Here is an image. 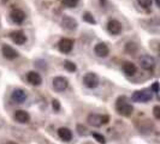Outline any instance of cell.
<instances>
[{"label": "cell", "mask_w": 160, "mask_h": 144, "mask_svg": "<svg viewBox=\"0 0 160 144\" xmlns=\"http://www.w3.org/2000/svg\"><path fill=\"white\" fill-rule=\"evenodd\" d=\"M58 136H59L60 139H63L64 142H70L72 139V132L70 128L60 127L58 130Z\"/></svg>", "instance_id": "obj_17"}, {"label": "cell", "mask_w": 160, "mask_h": 144, "mask_svg": "<svg viewBox=\"0 0 160 144\" xmlns=\"http://www.w3.org/2000/svg\"><path fill=\"white\" fill-rule=\"evenodd\" d=\"M10 39L16 45H24L27 41V36L22 30H17V31H12L10 34Z\"/></svg>", "instance_id": "obj_13"}, {"label": "cell", "mask_w": 160, "mask_h": 144, "mask_svg": "<svg viewBox=\"0 0 160 144\" xmlns=\"http://www.w3.org/2000/svg\"><path fill=\"white\" fill-rule=\"evenodd\" d=\"M89 125L94 126V127H100L101 125H105L110 121V117L108 115H100L96 113H90L87 118Z\"/></svg>", "instance_id": "obj_3"}, {"label": "cell", "mask_w": 160, "mask_h": 144, "mask_svg": "<svg viewBox=\"0 0 160 144\" xmlns=\"http://www.w3.org/2000/svg\"><path fill=\"white\" fill-rule=\"evenodd\" d=\"M6 144H17V143H15V142H8Z\"/></svg>", "instance_id": "obj_30"}, {"label": "cell", "mask_w": 160, "mask_h": 144, "mask_svg": "<svg viewBox=\"0 0 160 144\" xmlns=\"http://www.w3.org/2000/svg\"><path fill=\"white\" fill-rule=\"evenodd\" d=\"M138 63H140V66L147 71H152L155 66V60L151 55H142L138 59Z\"/></svg>", "instance_id": "obj_6"}, {"label": "cell", "mask_w": 160, "mask_h": 144, "mask_svg": "<svg viewBox=\"0 0 160 144\" xmlns=\"http://www.w3.org/2000/svg\"><path fill=\"white\" fill-rule=\"evenodd\" d=\"M153 115L155 119H160V107L159 106H155L153 108Z\"/></svg>", "instance_id": "obj_26"}, {"label": "cell", "mask_w": 160, "mask_h": 144, "mask_svg": "<svg viewBox=\"0 0 160 144\" xmlns=\"http://www.w3.org/2000/svg\"><path fill=\"white\" fill-rule=\"evenodd\" d=\"M83 21H84V22H88L89 24H95L96 23L95 18L93 17L92 13H89V12H86V13L83 15Z\"/></svg>", "instance_id": "obj_22"}, {"label": "cell", "mask_w": 160, "mask_h": 144, "mask_svg": "<svg viewBox=\"0 0 160 144\" xmlns=\"http://www.w3.org/2000/svg\"><path fill=\"white\" fill-rule=\"evenodd\" d=\"M155 4H157V6H158V7H159V6H160V4H159V0H155Z\"/></svg>", "instance_id": "obj_29"}, {"label": "cell", "mask_w": 160, "mask_h": 144, "mask_svg": "<svg viewBox=\"0 0 160 144\" xmlns=\"http://www.w3.org/2000/svg\"><path fill=\"white\" fill-rule=\"evenodd\" d=\"M94 53L99 58H106V56L110 54V48L107 47V45L101 42V43H98L95 47H94Z\"/></svg>", "instance_id": "obj_14"}, {"label": "cell", "mask_w": 160, "mask_h": 144, "mask_svg": "<svg viewBox=\"0 0 160 144\" xmlns=\"http://www.w3.org/2000/svg\"><path fill=\"white\" fill-rule=\"evenodd\" d=\"M27 93L24 91L23 89H15L11 94V100L15 103H23L24 101L27 100Z\"/></svg>", "instance_id": "obj_7"}, {"label": "cell", "mask_w": 160, "mask_h": 144, "mask_svg": "<svg viewBox=\"0 0 160 144\" xmlns=\"http://www.w3.org/2000/svg\"><path fill=\"white\" fill-rule=\"evenodd\" d=\"M52 106H53V109H54L56 112H58V111L60 109V103H59V101H58L57 98H54V100L52 101Z\"/></svg>", "instance_id": "obj_27"}, {"label": "cell", "mask_w": 160, "mask_h": 144, "mask_svg": "<svg viewBox=\"0 0 160 144\" xmlns=\"http://www.w3.org/2000/svg\"><path fill=\"white\" fill-rule=\"evenodd\" d=\"M1 53H2L4 58H6L8 60H13L18 56V52L13 47L8 46V45H4L1 47Z\"/></svg>", "instance_id": "obj_8"}, {"label": "cell", "mask_w": 160, "mask_h": 144, "mask_svg": "<svg viewBox=\"0 0 160 144\" xmlns=\"http://www.w3.org/2000/svg\"><path fill=\"white\" fill-rule=\"evenodd\" d=\"M27 79H28V82H29L32 85H35V87L40 85L41 83H42V77L40 76V73H38V72H35V71L29 72V73L27 74Z\"/></svg>", "instance_id": "obj_16"}, {"label": "cell", "mask_w": 160, "mask_h": 144, "mask_svg": "<svg viewBox=\"0 0 160 144\" xmlns=\"http://www.w3.org/2000/svg\"><path fill=\"white\" fill-rule=\"evenodd\" d=\"M13 118H15V120H16L17 122H19V124H27V122L30 121V115H29V113L23 111V109L16 111Z\"/></svg>", "instance_id": "obj_15"}, {"label": "cell", "mask_w": 160, "mask_h": 144, "mask_svg": "<svg viewBox=\"0 0 160 144\" xmlns=\"http://www.w3.org/2000/svg\"><path fill=\"white\" fill-rule=\"evenodd\" d=\"M151 90L158 95V94H159V83H158V82H154L152 84V89H151Z\"/></svg>", "instance_id": "obj_28"}, {"label": "cell", "mask_w": 160, "mask_h": 144, "mask_svg": "<svg viewBox=\"0 0 160 144\" xmlns=\"http://www.w3.org/2000/svg\"><path fill=\"white\" fill-rule=\"evenodd\" d=\"M77 132L80 133L81 136H86V135H88L87 127H86V126H83V125H77Z\"/></svg>", "instance_id": "obj_25"}, {"label": "cell", "mask_w": 160, "mask_h": 144, "mask_svg": "<svg viewBox=\"0 0 160 144\" xmlns=\"http://www.w3.org/2000/svg\"><path fill=\"white\" fill-rule=\"evenodd\" d=\"M2 1H5V0H2Z\"/></svg>", "instance_id": "obj_31"}, {"label": "cell", "mask_w": 160, "mask_h": 144, "mask_svg": "<svg viewBox=\"0 0 160 144\" xmlns=\"http://www.w3.org/2000/svg\"><path fill=\"white\" fill-rule=\"evenodd\" d=\"M78 1L80 0H60V2L64 5L65 7H69V8L76 7L78 5Z\"/></svg>", "instance_id": "obj_20"}, {"label": "cell", "mask_w": 160, "mask_h": 144, "mask_svg": "<svg viewBox=\"0 0 160 144\" xmlns=\"http://www.w3.org/2000/svg\"><path fill=\"white\" fill-rule=\"evenodd\" d=\"M153 94L152 90H148V89H142V90H137L135 91L132 96H131V100L135 101V102H141V103H147L152 100Z\"/></svg>", "instance_id": "obj_2"}, {"label": "cell", "mask_w": 160, "mask_h": 144, "mask_svg": "<svg viewBox=\"0 0 160 144\" xmlns=\"http://www.w3.org/2000/svg\"><path fill=\"white\" fill-rule=\"evenodd\" d=\"M123 71L127 76H134L136 73V66H135V64H132L130 61H125L123 64Z\"/></svg>", "instance_id": "obj_18"}, {"label": "cell", "mask_w": 160, "mask_h": 144, "mask_svg": "<svg viewBox=\"0 0 160 144\" xmlns=\"http://www.w3.org/2000/svg\"><path fill=\"white\" fill-rule=\"evenodd\" d=\"M137 45L135 42H128L127 45H125V52L128 53V54H135L137 52Z\"/></svg>", "instance_id": "obj_19"}, {"label": "cell", "mask_w": 160, "mask_h": 144, "mask_svg": "<svg viewBox=\"0 0 160 144\" xmlns=\"http://www.w3.org/2000/svg\"><path fill=\"white\" fill-rule=\"evenodd\" d=\"M62 25H63L64 29L69 30V31H72V30H75V29L77 28V22H76V19L72 18V17L64 16L63 19H62Z\"/></svg>", "instance_id": "obj_11"}, {"label": "cell", "mask_w": 160, "mask_h": 144, "mask_svg": "<svg viewBox=\"0 0 160 144\" xmlns=\"http://www.w3.org/2000/svg\"><path fill=\"white\" fill-rule=\"evenodd\" d=\"M137 2H138V5H140L141 7L149 8L151 6H152L153 0H137Z\"/></svg>", "instance_id": "obj_23"}, {"label": "cell", "mask_w": 160, "mask_h": 144, "mask_svg": "<svg viewBox=\"0 0 160 144\" xmlns=\"http://www.w3.org/2000/svg\"><path fill=\"white\" fill-rule=\"evenodd\" d=\"M92 136L94 137L100 144H106V139H105V137L102 136V135H100V133H98V132H92Z\"/></svg>", "instance_id": "obj_24"}, {"label": "cell", "mask_w": 160, "mask_h": 144, "mask_svg": "<svg viewBox=\"0 0 160 144\" xmlns=\"http://www.w3.org/2000/svg\"><path fill=\"white\" fill-rule=\"evenodd\" d=\"M64 69L65 70H68L69 72H75L76 71V65L73 64L72 61H70V60H65L64 61Z\"/></svg>", "instance_id": "obj_21"}, {"label": "cell", "mask_w": 160, "mask_h": 144, "mask_svg": "<svg viewBox=\"0 0 160 144\" xmlns=\"http://www.w3.org/2000/svg\"><path fill=\"white\" fill-rule=\"evenodd\" d=\"M52 85L56 91L58 93H62L66 90V88L69 87V82L65 77H62V76H58V77H54L53 78V82H52Z\"/></svg>", "instance_id": "obj_4"}, {"label": "cell", "mask_w": 160, "mask_h": 144, "mask_svg": "<svg viewBox=\"0 0 160 144\" xmlns=\"http://www.w3.org/2000/svg\"><path fill=\"white\" fill-rule=\"evenodd\" d=\"M10 17H11V21H12L13 23L21 24V23H23L24 19H25V13H24V11H22V10L16 8V10H12V11H11Z\"/></svg>", "instance_id": "obj_12"}, {"label": "cell", "mask_w": 160, "mask_h": 144, "mask_svg": "<svg viewBox=\"0 0 160 144\" xmlns=\"http://www.w3.org/2000/svg\"><path fill=\"white\" fill-rule=\"evenodd\" d=\"M58 47H59V50H60L62 53L68 54V53L71 52L72 48H73V41H72L71 39H62V40L59 41Z\"/></svg>", "instance_id": "obj_9"}, {"label": "cell", "mask_w": 160, "mask_h": 144, "mask_svg": "<svg viewBox=\"0 0 160 144\" xmlns=\"http://www.w3.org/2000/svg\"><path fill=\"white\" fill-rule=\"evenodd\" d=\"M116 111L123 117H130L134 112V107L131 106L125 96H119L116 101Z\"/></svg>", "instance_id": "obj_1"}, {"label": "cell", "mask_w": 160, "mask_h": 144, "mask_svg": "<svg viewBox=\"0 0 160 144\" xmlns=\"http://www.w3.org/2000/svg\"><path fill=\"white\" fill-rule=\"evenodd\" d=\"M107 30H108L110 34H112V35H118L122 31V24L117 19H111L107 23Z\"/></svg>", "instance_id": "obj_10"}, {"label": "cell", "mask_w": 160, "mask_h": 144, "mask_svg": "<svg viewBox=\"0 0 160 144\" xmlns=\"http://www.w3.org/2000/svg\"><path fill=\"white\" fill-rule=\"evenodd\" d=\"M83 84L89 89H94L99 85V77L96 76L95 73L89 72L83 77Z\"/></svg>", "instance_id": "obj_5"}]
</instances>
